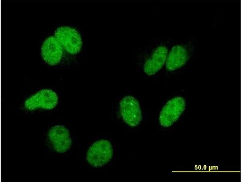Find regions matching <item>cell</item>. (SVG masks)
<instances>
[{
	"instance_id": "3957f363",
	"label": "cell",
	"mask_w": 242,
	"mask_h": 182,
	"mask_svg": "<svg viewBox=\"0 0 242 182\" xmlns=\"http://www.w3.org/2000/svg\"><path fill=\"white\" fill-rule=\"evenodd\" d=\"M55 37L62 48L70 54H76L81 49L82 42L80 35L74 29L60 27L56 31Z\"/></svg>"
},
{
	"instance_id": "8992f818",
	"label": "cell",
	"mask_w": 242,
	"mask_h": 182,
	"mask_svg": "<svg viewBox=\"0 0 242 182\" xmlns=\"http://www.w3.org/2000/svg\"><path fill=\"white\" fill-rule=\"evenodd\" d=\"M48 136L54 150L57 152H67L72 145L69 132L63 126L57 125L52 127L48 132Z\"/></svg>"
},
{
	"instance_id": "52a82bcc",
	"label": "cell",
	"mask_w": 242,
	"mask_h": 182,
	"mask_svg": "<svg viewBox=\"0 0 242 182\" xmlns=\"http://www.w3.org/2000/svg\"><path fill=\"white\" fill-rule=\"evenodd\" d=\"M63 53V48L55 37L48 38L42 46V57L46 63L51 66L55 65L60 62Z\"/></svg>"
},
{
	"instance_id": "7a4b0ae2",
	"label": "cell",
	"mask_w": 242,
	"mask_h": 182,
	"mask_svg": "<svg viewBox=\"0 0 242 182\" xmlns=\"http://www.w3.org/2000/svg\"><path fill=\"white\" fill-rule=\"evenodd\" d=\"M58 97L56 92L49 89L39 90L27 99L25 102V108L32 111L38 109L51 110L57 105Z\"/></svg>"
},
{
	"instance_id": "9c48e42d",
	"label": "cell",
	"mask_w": 242,
	"mask_h": 182,
	"mask_svg": "<svg viewBox=\"0 0 242 182\" xmlns=\"http://www.w3.org/2000/svg\"><path fill=\"white\" fill-rule=\"evenodd\" d=\"M188 58V52L183 46L179 45L174 46L168 55L165 62L167 70L172 71L183 66Z\"/></svg>"
},
{
	"instance_id": "5b68a950",
	"label": "cell",
	"mask_w": 242,
	"mask_h": 182,
	"mask_svg": "<svg viewBox=\"0 0 242 182\" xmlns=\"http://www.w3.org/2000/svg\"><path fill=\"white\" fill-rule=\"evenodd\" d=\"M185 106V100L182 97H176L169 100L160 112L159 121L161 125L164 127L171 126L178 119Z\"/></svg>"
},
{
	"instance_id": "6da1fadb",
	"label": "cell",
	"mask_w": 242,
	"mask_h": 182,
	"mask_svg": "<svg viewBox=\"0 0 242 182\" xmlns=\"http://www.w3.org/2000/svg\"><path fill=\"white\" fill-rule=\"evenodd\" d=\"M113 149L111 144L106 140H98L89 147L87 154L88 162L92 166L98 167L107 163L112 159Z\"/></svg>"
},
{
	"instance_id": "ba28073f",
	"label": "cell",
	"mask_w": 242,
	"mask_h": 182,
	"mask_svg": "<svg viewBox=\"0 0 242 182\" xmlns=\"http://www.w3.org/2000/svg\"><path fill=\"white\" fill-rule=\"evenodd\" d=\"M168 55L167 48L164 46L157 47L146 61L144 71L147 75H153L158 72L165 63Z\"/></svg>"
},
{
	"instance_id": "277c9868",
	"label": "cell",
	"mask_w": 242,
	"mask_h": 182,
	"mask_svg": "<svg viewBox=\"0 0 242 182\" xmlns=\"http://www.w3.org/2000/svg\"><path fill=\"white\" fill-rule=\"evenodd\" d=\"M121 116L125 122L131 127L139 125L142 119V112L138 100L134 97H124L119 103Z\"/></svg>"
}]
</instances>
